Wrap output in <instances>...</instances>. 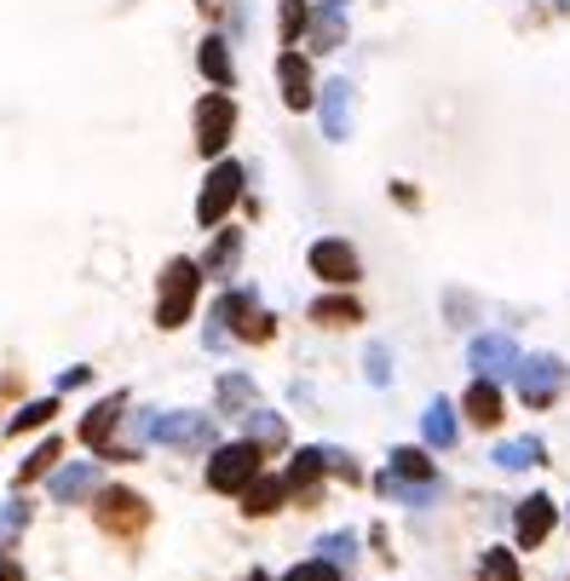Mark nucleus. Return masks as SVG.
Masks as SVG:
<instances>
[{"instance_id": "nucleus-28", "label": "nucleus", "mask_w": 570, "mask_h": 581, "mask_svg": "<svg viewBox=\"0 0 570 581\" xmlns=\"http://www.w3.org/2000/svg\"><path fill=\"white\" fill-rule=\"evenodd\" d=\"M58 461V437H47V443H36V450H29V461L18 466V484H29V477H41L47 466Z\"/></svg>"}, {"instance_id": "nucleus-20", "label": "nucleus", "mask_w": 570, "mask_h": 581, "mask_svg": "<svg viewBox=\"0 0 570 581\" xmlns=\"http://www.w3.org/2000/svg\"><path fill=\"white\" fill-rule=\"evenodd\" d=\"M203 76H208L214 87H230V81H237V63H230V47H225L219 36L203 41Z\"/></svg>"}, {"instance_id": "nucleus-23", "label": "nucleus", "mask_w": 570, "mask_h": 581, "mask_svg": "<svg viewBox=\"0 0 570 581\" xmlns=\"http://www.w3.org/2000/svg\"><path fill=\"white\" fill-rule=\"evenodd\" d=\"M312 323H328V328L363 323V305H357V299H317V305H312Z\"/></svg>"}, {"instance_id": "nucleus-15", "label": "nucleus", "mask_w": 570, "mask_h": 581, "mask_svg": "<svg viewBox=\"0 0 570 581\" xmlns=\"http://www.w3.org/2000/svg\"><path fill=\"white\" fill-rule=\"evenodd\" d=\"M513 530H519V546H542L548 530H553V501H548V495H530V501L519 506Z\"/></svg>"}, {"instance_id": "nucleus-13", "label": "nucleus", "mask_w": 570, "mask_h": 581, "mask_svg": "<svg viewBox=\"0 0 570 581\" xmlns=\"http://www.w3.org/2000/svg\"><path fill=\"white\" fill-rule=\"evenodd\" d=\"M277 76H283V105H288V110H306L312 92H317L306 58H299V52H277Z\"/></svg>"}, {"instance_id": "nucleus-30", "label": "nucleus", "mask_w": 570, "mask_h": 581, "mask_svg": "<svg viewBox=\"0 0 570 581\" xmlns=\"http://www.w3.org/2000/svg\"><path fill=\"white\" fill-rule=\"evenodd\" d=\"M317 553H328V564L341 570V564H352V559H357V535H352V530H341V535H328V541L317 546Z\"/></svg>"}, {"instance_id": "nucleus-21", "label": "nucleus", "mask_w": 570, "mask_h": 581, "mask_svg": "<svg viewBox=\"0 0 570 581\" xmlns=\"http://www.w3.org/2000/svg\"><path fill=\"white\" fill-rule=\"evenodd\" d=\"M312 23V52H334L346 41V18H341V7H328V12H317V18H306Z\"/></svg>"}, {"instance_id": "nucleus-10", "label": "nucleus", "mask_w": 570, "mask_h": 581, "mask_svg": "<svg viewBox=\"0 0 570 581\" xmlns=\"http://www.w3.org/2000/svg\"><path fill=\"white\" fill-rule=\"evenodd\" d=\"M312 270H317V277L323 283H357V248L352 243H341V236H323V243H312Z\"/></svg>"}, {"instance_id": "nucleus-18", "label": "nucleus", "mask_w": 570, "mask_h": 581, "mask_svg": "<svg viewBox=\"0 0 570 581\" xmlns=\"http://www.w3.org/2000/svg\"><path fill=\"white\" fill-rule=\"evenodd\" d=\"M421 432H426V443L432 450H450L455 443V408L439 397V403H426V421H421Z\"/></svg>"}, {"instance_id": "nucleus-29", "label": "nucleus", "mask_w": 570, "mask_h": 581, "mask_svg": "<svg viewBox=\"0 0 570 581\" xmlns=\"http://www.w3.org/2000/svg\"><path fill=\"white\" fill-rule=\"evenodd\" d=\"M237 254H243V236H237V230H230V236L219 230V243H214V254L203 259V270H230V259H237Z\"/></svg>"}, {"instance_id": "nucleus-7", "label": "nucleus", "mask_w": 570, "mask_h": 581, "mask_svg": "<svg viewBox=\"0 0 570 581\" xmlns=\"http://www.w3.org/2000/svg\"><path fill=\"white\" fill-rule=\"evenodd\" d=\"M559 386H564V363L559 357H530V363H519V397L530 408H548L559 397Z\"/></svg>"}, {"instance_id": "nucleus-24", "label": "nucleus", "mask_w": 570, "mask_h": 581, "mask_svg": "<svg viewBox=\"0 0 570 581\" xmlns=\"http://www.w3.org/2000/svg\"><path fill=\"white\" fill-rule=\"evenodd\" d=\"M479 581H519V559L508 553V546H490V553L479 559Z\"/></svg>"}, {"instance_id": "nucleus-36", "label": "nucleus", "mask_w": 570, "mask_h": 581, "mask_svg": "<svg viewBox=\"0 0 570 581\" xmlns=\"http://www.w3.org/2000/svg\"><path fill=\"white\" fill-rule=\"evenodd\" d=\"M323 7H346V0H323Z\"/></svg>"}, {"instance_id": "nucleus-26", "label": "nucleus", "mask_w": 570, "mask_h": 581, "mask_svg": "<svg viewBox=\"0 0 570 581\" xmlns=\"http://www.w3.org/2000/svg\"><path fill=\"white\" fill-rule=\"evenodd\" d=\"M58 415V397H36V403H23L18 415H12V432H36V426H47Z\"/></svg>"}, {"instance_id": "nucleus-22", "label": "nucleus", "mask_w": 570, "mask_h": 581, "mask_svg": "<svg viewBox=\"0 0 570 581\" xmlns=\"http://www.w3.org/2000/svg\"><path fill=\"white\" fill-rule=\"evenodd\" d=\"M495 466H508V472L542 466V437H513V443H501V450H495Z\"/></svg>"}, {"instance_id": "nucleus-3", "label": "nucleus", "mask_w": 570, "mask_h": 581, "mask_svg": "<svg viewBox=\"0 0 570 581\" xmlns=\"http://www.w3.org/2000/svg\"><path fill=\"white\" fill-rule=\"evenodd\" d=\"M272 312H259L254 305V294L248 288H230V294H219V305H214V328H208V346H225V328L237 334V339H272Z\"/></svg>"}, {"instance_id": "nucleus-32", "label": "nucleus", "mask_w": 570, "mask_h": 581, "mask_svg": "<svg viewBox=\"0 0 570 581\" xmlns=\"http://www.w3.org/2000/svg\"><path fill=\"white\" fill-rule=\"evenodd\" d=\"M23 524H29V501H7V512H0V546H7Z\"/></svg>"}, {"instance_id": "nucleus-12", "label": "nucleus", "mask_w": 570, "mask_h": 581, "mask_svg": "<svg viewBox=\"0 0 570 581\" xmlns=\"http://www.w3.org/2000/svg\"><path fill=\"white\" fill-rule=\"evenodd\" d=\"M473 368L484 374V381H495V374L519 368V346H513L508 334H479L473 339Z\"/></svg>"}, {"instance_id": "nucleus-8", "label": "nucleus", "mask_w": 570, "mask_h": 581, "mask_svg": "<svg viewBox=\"0 0 570 581\" xmlns=\"http://www.w3.org/2000/svg\"><path fill=\"white\" fill-rule=\"evenodd\" d=\"M92 512H98V524H105L110 535H132V530H145V519H150V506L132 490H105Z\"/></svg>"}, {"instance_id": "nucleus-6", "label": "nucleus", "mask_w": 570, "mask_h": 581, "mask_svg": "<svg viewBox=\"0 0 570 581\" xmlns=\"http://www.w3.org/2000/svg\"><path fill=\"white\" fill-rule=\"evenodd\" d=\"M230 127H237V105H230V92H208L203 105H196V145H203V156H219Z\"/></svg>"}, {"instance_id": "nucleus-31", "label": "nucleus", "mask_w": 570, "mask_h": 581, "mask_svg": "<svg viewBox=\"0 0 570 581\" xmlns=\"http://www.w3.org/2000/svg\"><path fill=\"white\" fill-rule=\"evenodd\" d=\"M306 36V0H283V47Z\"/></svg>"}, {"instance_id": "nucleus-27", "label": "nucleus", "mask_w": 570, "mask_h": 581, "mask_svg": "<svg viewBox=\"0 0 570 581\" xmlns=\"http://www.w3.org/2000/svg\"><path fill=\"white\" fill-rule=\"evenodd\" d=\"M219 397H225V408H243V415H248V408H254V381H248V374H225Z\"/></svg>"}, {"instance_id": "nucleus-37", "label": "nucleus", "mask_w": 570, "mask_h": 581, "mask_svg": "<svg viewBox=\"0 0 570 581\" xmlns=\"http://www.w3.org/2000/svg\"><path fill=\"white\" fill-rule=\"evenodd\" d=\"M559 7H564V12H570V0H559Z\"/></svg>"}, {"instance_id": "nucleus-16", "label": "nucleus", "mask_w": 570, "mask_h": 581, "mask_svg": "<svg viewBox=\"0 0 570 581\" xmlns=\"http://www.w3.org/2000/svg\"><path fill=\"white\" fill-rule=\"evenodd\" d=\"M283 501H288V484H283V477H272V472H259L254 484L243 490V512H248V519H265V512H277Z\"/></svg>"}, {"instance_id": "nucleus-35", "label": "nucleus", "mask_w": 570, "mask_h": 581, "mask_svg": "<svg viewBox=\"0 0 570 581\" xmlns=\"http://www.w3.org/2000/svg\"><path fill=\"white\" fill-rule=\"evenodd\" d=\"M0 581H23V564L7 553V546H0Z\"/></svg>"}, {"instance_id": "nucleus-19", "label": "nucleus", "mask_w": 570, "mask_h": 581, "mask_svg": "<svg viewBox=\"0 0 570 581\" xmlns=\"http://www.w3.org/2000/svg\"><path fill=\"white\" fill-rule=\"evenodd\" d=\"M243 421H248V437L259 443V450H283V443H288V426L272 415V408H248Z\"/></svg>"}, {"instance_id": "nucleus-17", "label": "nucleus", "mask_w": 570, "mask_h": 581, "mask_svg": "<svg viewBox=\"0 0 570 581\" xmlns=\"http://www.w3.org/2000/svg\"><path fill=\"white\" fill-rule=\"evenodd\" d=\"M466 415H473V426H495L501 421V392H495V381H479L466 386Z\"/></svg>"}, {"instance_id": "nucleus-33", "label": "nucleus", "mask_w": 570, "mask_h": 581, "mask_svg": "<svg viewBox=\"0 0 570 581\" xmlns=\"http://www.w3.org/2000/svg\"><path fill=\"white\" fill-rule=\"evenodd\" d=\"M283 581H341V570H334V564H323V559H306V564H294Z\"/></svg>"}, {"instance_id": "nucleus-2", "label": "nucleus", "mask_w": 570, "mask_h": 581, "mask_svg": "<svg viewBox=\"0 0 570 581\" xmlns=\"http://www.w3.org/2000/svg\"><path fill=\"white\" fill-rule=\"evenodd\" d=\"M196 294H203V265L196 259H167L161 294H156V328H185V317L196 312Z\"/></svg>"}, {"instance_id": "nucleus-9", "label": "nucleus", "mask_w": 570, "mask_h": 581, "mask_svg": "<svg viewBox=\"0 0 570 581\" xmlns=\"http://www.w3.org/2000/svg\"><path fill=\"white\" fill-rule=\"evenodd\" d=\"M352 105H357V92L352 81H328L323 98H317V121H323V139H352Z\"/></svg>"}, {"instance_id": "nucleus-14", "label": "nucleus", "mask_w": 570, "mask_h": 581, "mask_svg": "<svg viewBox=\"0 0 570 581\" xmlns=\"http://www.w3.org/2000/svg\"><path fill=\"white\" fill-rule=\"evenodd\" d=\"M92 490H98V466H92V461H76V466H63V472L47 477V495L63 501V506L81 501V495H92Z\"/></svg>"}, {"instance_id": "nucleus-4", "label": "nucleus", "mask_w": 570, "mask_h": 581, "mask_svg": "<svg viewBox=\"0 0 570 581\" xmlns=\"http://www.w3.org/2000/svg\"><path fill=\"white\" fill-rule=\"evenodd\" d=\"M259 472H265V450H259L254 437H243V443H219L214 461H208V490H214V495H243Z\"/></svg>"}, {"instance_id": "nucleus-1", "label": "nucleus", "mask_w": 570, "mask_h": 581, "mask_svg": "<svg viewBox=\"0 0 570 581\" xmlns=\"http://www.w3.org/2000/svg\"><path fill=\"white\" fill-rule=\"evenodd\" d=\"M132 432L139 443H167V450H208L214 443V415H161V408H145V421L132 415Z\"/></svg>"}, {"instance_id": "nucleus-38", "label": "nucleus", "mask_w": 570, "mask_h": 581, "mask_svg": "<svg viewBox=\"0 0 570 581\" xmlns=\"http://www.w3.org/2000/svg\"><path fill=\"white\" fill-rule=\"evenodd\" d=\"M203 7H214V0H203Z\"/></svg>"}, {"instance_id": "nucleus-5", "label": "nucleus", "mask_w": 570, "mask_h": 581, "mask_svg": "<svg viewBox=\"0 0 570 581\" xmlns=\"http://www.w3.org/2000/svg\"><path fill=\"white\" fill-rule=\"evenodd\" d=\"M243 196V167L237 161H219L214 174H208V190H203V201H196V225L203 230H214L225 214H230V201Z\"/></svg>"}, {"instance_id": "nucleus-11", "label": "nucleus", "mask_w": 570, "mask_h": 581, "mask_svg": "<svg viewBox=\"0 0 570 581\" xmlns=\"http://www.w3.org/2000/svg\"><path fill=\"white\" fill-rule=\"evenodd\" d=\"M121 408H127V392H110L105 403L87 408V415H81V443H87V450H98V455L110 450V432H116V421H121Z\"/></svg>"}, {"instance_id": "nucleus-34", "label": "nucleus", "mask_w": 570, "mask_h": 581, "mask_svg": "<svg viewBox=\"0 0 570 581\" xmlns=\"http://www.w3.org/2000/svg\"><path fill=\"white\" fill-rule=\"evenodd\" d=\"M368 381H375V386H386V381H392V374H386V346L368 352Z\"/></svg>"}, {"instance_id": "nucleus-25", "label": "nucleus", "mask_w": 570, "mask_h": 581, "mask_svg": "<svg viewBox=\"0 0 570 581\" xmlns=\"http://www.w3.org/2000/svg\"><path fill=\"white\" fill-rule=\"evenodd\" d=\"M392 477H415V484H432V461L421 450H392Z\"/></svg>"}]
</instances>
